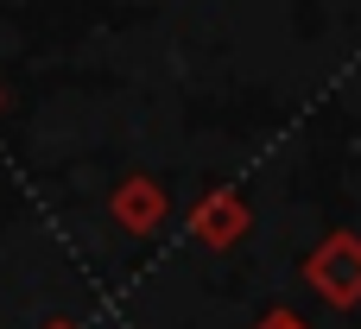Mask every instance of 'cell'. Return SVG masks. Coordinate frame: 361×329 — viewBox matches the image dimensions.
<instances>
[{"instance_id":"cell-1","label":"cell","mask_w":361,"mask_h":329,"mask_svg":"<svg viewBox=\"0 0 361 329\" xmlns=\"http://www.w3.org/2000/svg\"><path fill=\"white\" fill-rule=\"evenodd\" d=\"M305 279H311L330 304H355V298H361V247L349 241V235H336L324 254L305 260Z\"/></svg>"},{"instance_id":"cell-2","label":"cell","mask_w":361,"mask_h":329,"mask_svg":"<svg viewBox=\"0 0 361 329\" xmlns=\"http://www.w3.org/2000/svg\"><path fill=\"white\" fill-rule=\"evenodd\" d=\"M260 329H305V323H298L292 311H273V317H267V323H260Z\"/></svg>"},{"instance_id":"cell-3","label":"cell","mask_w":361,"mask_h":329,"mask_svg":"<svg viewBox=\"0 0 361 329\" xmlns=\"http://www.w3.org/2000/svg\"><path fill=\"white\" fill-rule=\"evenodd\" d=\"M44 329H76V323H63V317H57V323H44Z\"/></svg>"}]
</instances>
